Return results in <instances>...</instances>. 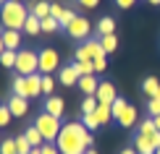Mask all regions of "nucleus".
<instances>
[{"label":"nucleus","instance_id":"nucleus-11","mask_svg":"<svg viewBox=\"0 0 160 154\" xmlns=\"http://www.w3.org/2000/svg\"><path fill=\"white\" fill-rule=\"evenodd\" d=\"M134 149H137L139 154H155V152H158V146H155V141H152V136L137 133V138H134Z\"/></svg>","mask_w":160,"mask_h":154},{"label":"nucleus","instance_id":"nucleus-29","mask_svg":"<svg viewBox=\"0 0 160 154\" xmlns=\"http://www.w3.org/2000/svg\"><path fill=\"white\" fill-rule=\"evenodd\" d=\"M126 105H129V102H126L123 97H116V102L110 105V110H113V120H116V118H118V115H121V112L126 110Z\"/></svg>","mask_w":160,"mask_h":154},{"label":"nucleus","instance_id":"nucleus-13","mask_svg":"<svg viewBox=\"0 0 160 154\" xmlns=\"http://www.w3.org/2000/svg\"><path fill=\"white\" fill-rule=\"evenodd\" d=\"M58 78H61V84L63 86H74V84H79V73H76V65L71 63V65H63L61 71H58Z\"/></svg>","mask_w":160,"mask_h":154},{"label":"nucleus","instance_id":"nucleus-3","mask_svg":"<svg viewBox=\"0 0 160 154\" xmlns=\"http://www.w3.org/2000/svg\"><path fill=\"white\" fill-rule=\"evenodd\" d=\"M34 125H37V131L45 136V141H50V144H55L58 141V133H61V118H55V115H50V112H39V115L34 118Z\"/></svg>","mask_w":160,"mask_h":154},{"label":"nucleus","instance_id":"nucleus-31","mask_svg":"<svg viewBox=\"0 0 160 154\" xmlns=\"http://www.w3.org/2000/svg\"><path fill=\"white\" fill-rule=\"evenodd\" d=\"M158 128H155V120H142V123H139V133H144V136H152V133H155Z\"/></svg>","mask_w":160,"mask_h":154},{"label":"nucleus","instance_id":"nucleus-21","mask_svg":"<svg viewBox=\"0 0 160 154\" xmlns=\"http://www.w3.org/2000/svg\"><path fill=\"white\" fill-rule=\"evenodd\" d=\"M113 31H116V21H113L110 16H102V18L97 21V34L105 37V34H113Z\"/></svg>","mask_w":160,"mask_h":154},{"label":"nucleus","instance_id":"nucleus-17","mask_svg":"<svg viewBox=\"0 0 160 154\" xmlns=\"http://www.w3.org/2000/svg\"><path fill=\"white\" fill-rule=\"evenodd\" d=\"M29 37H37V34H42V18H37L34 13H29V18H26V24H24V29Z\"/></svg>","mask_w":160,"mask_h":154},{"label":"nucleus","instance_id":"nucleus-30","mask_svg":"<svg viewBox=\"0 0 160 154\" xmlns=\"http://www.w3.org/2000/svg\"><path fill=\"white\" fill-rule=\"evenodd\" d=\"M82 123H84V128H87V131H97V128H100V120H97L95 112H92V115H84V118H82Z\"/></svg>","mask_w":160,"mask_h":154},{"label":"nucleus","instance_id":"nucleus-20","mask_svg":"<svg viewBox=\"0 0 160 154\" xmlns=\"http://www.w3.org/2000/svg\"><path fill=\"white\" fill-rule=\"evenodd\" d=\"M24 136H26V138H29V144H32V146H34V149H39V146H42V144H45V136H42V133H39V131H37V125H29V128H26V131H24Z\"/></svg>","mask_w":160,"mask_h":154},{"label":"nucleus","instance_id":"nucleus-48","mask_svg":"<svg viewBox=\"0 0 160 154\" xmlns=\"http://www.w3.org/2000/svg\"><path fill=\"white\" fill-rule=\"evenodd\" d=\"M3 3H8V0H0V5H3Z\"/></svg>","mask_w":160,"mask_h":154},{"label":"nucleus","instance_id":"nucleus-25","mask_svg":"<svg viewBox=\"0 0 160 154\" xmlns=\"http://www.w3.org/2000/svg\"><path fill=\"white\" fill-rule=\"evenodd\" d=\"M58 29H61V24H58V18H52V16L42 18V31H45V34H55Z\"/></svg>","mask_w":160,"mask_h":154},{"label":"nucleus","instance_id":"nucleus-41","mask_svg":"<svg viewBox=\"0 0 160 154\" xmlns=\"http://www.w3.org/2000/svg\"><path fill=\"white\" fill-rule=\"evenodd\" d=\"M134 3H137V0H116V5H118V8H123V11L134 8Z\"/></svg>","mask_w":160,"mask_h":154},{"label":"nucleus","instance_id":"nucleus-34","mask_svg":"<svg viewBox=\"0 0 160 154\" xmlns=\"http://www.w3.org/2000/svg\"><path fill=\"white\" fill-rule=\"evenodd\" d=\"M11 118H13L11 107H8V105H3V107H0V128H3V125H8V123H11Z\"/></svg>","mask_w":160,"mask_h":154},{"label":"nucleus","instance_id":"nucleus-23","mask_svg":"<svg viewBox=\"0 0 160 154\" xmlns=\"http://www.w3.org/2000/svg\"><path fill=\"white\" fill-rule=\"evenodd\" d=\"M100 44H102L105 52H116L118 50V37L116 34H105V37H100Z\"/></svg>","mask_w":160,"mask_h":154},{"label":"nucleus","instance_id":"nucleus-16","mask_svg":"<svg viewBox=\"0 0 160 154\" xmlns=\"http://www.w3.org/2000/svg\"><path fill=\"white\" fill-rule=\"evenodd\" d=\"M116 120H118V125H121V128H131V125L137 123V107L126 105V110H123V112H121V115H118Z\"/></svg>","mask_w":160,"mask_h":154},{"label":"nucleus","instance_id":"nucleus-1","mask_svg":"<svg viewBox=\"0 0 160 154\" xmlns=\"http://www.w3.org/2000/svg\"><path fill=\"white\" fill-rule=\"evenodd\" d=\"M92 144H95V136L84 128V123H66L55 141L61 154H84L87 149H92Z\"/></svg>","mask_w":160,"mask_h":154},{"label":"nucleus","instance_id":"nucleus-43","mask_svg":"<svg viewBox=\"0 0 160 154\" xmlns=\"http://www.w3.org/2000/svg\"><path fill=\"white\" fill-rule=\"evenodd\" d=\"M152 120H155V128L160 131V115H158V118H152Z\"/></svg>","mask_w":160,"mask_h":154},{"label":"nucleus","instance_id":"nucleus-28","mask_svg":"<svg viewBox=\"0 0 160 154\" xmlns=\"http://www.w3.org/2000/svg\"><path fill=\"white\" fill-rule=\"evenodd\" d=\"M13 94L26 97V76H16L13 78Z\"/></svg>","mask_w":160,"mask_h":154},{"label":"nucleus","instance_id":"nucleus-38","mask_svg":"<svg viewBox=\"0 0 160 154\" xmlns=\"http://www.w3.org/2000/svg\"><path fill=\"white\" fill-rule=\"evenodd\" d=\"M39 154H61V152H58V146H55V144L45 141L42 146H39Z\"/></svg>","mask_w":160,"mask_h":154},{"label":"nucleus","instance_id":"nucleus-45","mask_svg":"<svg viewBox=\"0 0 160 154\" xmlns=\"http://www.w3.org/2000/svg\"><path fill=\"white\" fill-rule=\"evenodd\" d=\"M147 3H150V5H160V0H147Z\"/></svg>","mask_w":160,"mask_h":154},{"label":"nucleus","instance_id":"nucleus-18","mask_svg":"<svg viewBox=\"0 0 160 154\" xmlns=\"http://www.w3.org/2000/svg\"><path fill=\"white\" fill-rule=\"evenodd\" d=\"M142 91H144L150 99L160 97V81H158L155 76H147V78H144V84H142Z\"/></svg>","mask_w":160,"mask_h":154},{"label":"nucleus","instance_id":"nucleus-8","mask_svg":"<svg viewBox=\"0 0 160 154\" xmlns=\"http://www.w3.org/2000/svg\"><path fill=\"white\" fill-rule=\"evenodd\" d=\"M97 102L100 105H113V102H116V86H113L110 81H100V86H97Z\"/></svg>","mask_w":160,"mask_h":154},{"label":"nucleus","instance_id":"nucleus-35","mask_svg":"<svg viewBox=\"0 0 160 154\" xmlns=\"http://www.w3.org/2000/svg\"><path fill=\"white\" fill-rule=\"evenodd\" d=\"M52 89H55L52 76H45V73H42V94H52Z\"/></svg>","mask_w":160,"mask_h":154},{"label":"nucleus","instance_id":"nucleus-51","mask_svg":"<svg viewBox=\"0 0 160 154\" xmlns=\"http://www.w3.org/2000/svg\"><path fill=\"white\" fill-rule=\"evenodd\" d=\"M0 107H3V105H0Z\"/></svg>","mask_w":160,"mask_h":154},{"label":"nucleus","instance_id":"nucleus-39","mask_svg":"<svg viewBox=\"0 0 160 154\" xmlns=\"http://www.w3.org/2000/svg\"><path fill=\"white\" fill-rule=\"evenodd\" d=\"M92 63H95V73H102L105 68H108V60H105V58H95Z\"/></svg>","mask_w":160,"mask_h":154},{"label":"nucleus","instance_id":"nucleus-26","mask_svg":"<svg viewBox=\"0 0 160 154\" xmlns=\"http://www.w3.org/2000/svg\"><path fill=\"white\" fill-rule=\"evenodd\" d=\"M13 141H16V152H18V154H29L32 149H34V146L29 144V138H26V136H16Z\"/></svg>","mask_w":160,"mask_h":154},{"label":"nucleus","instance_id":"nucleus-19","mask_svg":"<svg viewBox=\"0 0 160 154\" xmlns=\"http://www.w3.org/2000/svg\"><path fill=\"white\" fill-rule=\"evenodd\" d=\"M50 8H52V3H48V0H37V3L29 8V13H34L37 18H48L50 16Z\"/></svg>","mask_w":160,"mask_h":154},{"label":"nucleus","instance_id":"nucleus-22","mask_svg":"<svg viewBox=\"0 0 160 154\" xmlns=\"http://www.w3.org/2000/svg\"><path fill=\"white\" fill-rule=\"evenodd\" d=\"M95 115L100 120V125H108L110 120H113V110H110V105H100L97 110H95Z\"/></svg>","mask_w":160,"mask_h":154},{"label":"nucleus","instance_id":"nucleus-9","mask_svg":"<svg viewBox=\"0 0 160 154\" xmlns=\"http://www.w3.org/2000/svg\"><path fill=\"white\" fill-rule=\"evenodd\" d=\"M0 37H3L5 50H13V52L21 50V31H16V29H5V31H0Z\"/></svg>","mask_w":160,"mask_h":154},{"label":"nucleus","instance_id":"nucleus-27","mask_svg":"<svg viewBox=\"0 0 160 154\" xmlns=\"http://www.w3.org/2000/svg\"><path fill=\"white\" fill-rule=\"evenodd\" d=\"M0 65H3V68H16V52L5 50L3 55H0Z\"/></svg>","mask_w":160,"mask_h":154},{"label":"nucleus","instance_id":"nucleus-10","mask_svg":"<svg viewBox=\"0 0 160 154\" xmlns=\"http://www.w3.org/2000/svg\"><path fill=\"white\" fill-rule=\"evenodd\" d=\"M8 107H11V112H13V118H24L26 112H29V102H26V97H18V94H11Z\"/></svg>","mask_w":160,"mask_h":154},{"label":"nucleus","instance_id":"nucleus-15","mask_svg":"<svg viewBox=\"0 0 160 154\" xmlns=\"http://www.w3.org/2000/svg\"><path fill=\"white\" fill-rule=\"evenodd\" d=\"M42 94V73H32L26 76V99Z\"/></svg>","mask_w":160,"mask_h":154},{"label":"nucleus","instance_id":"nucleus-42","mask_svg":"<svg viewBox=\"0 0 160 154\" xmlns=\"http://www.w3.org/2000/svg\"><path fill=\"white\" fill-rule=\"evenodd\" d=\"M121 154H139V152H137V149H134V146H129V149H123V152H121Z\"/></svg>","mask_w":160,"mask_h":154},{"label":"nucleus","instance_id":"nucleus-37","mask_svg":"<svg viewBox=\"0 0 160 154\" xmlns=\"http://www.w3.org/2000/svg\"><path fill=\"white\" fill-rule=\"evenodd\" d=\"M76 5L82 11H95L97 5H100V0H76Z\"/></svg>","mask_w":160,"mask_h":154},{"label":"nucleus","instance_id":"nucleus-24","mask_svg":"<svg viewBox=\"0 0 160 154\" xmlns=\"http://www.w3.org/2000/svg\"><path fill=\"white\" fill-rule=\"evenodd\" d=\"M97 107H100L97 97H84V102H82V115H92Z\"/></svg>","mask_w":160,"mask_h":154},{"label":"nucleus","instance_id":"nucleus-33","mask_svg":"<svg viewBox=\"0 0 160 154\" xmlns=\"http://www.w3.org/2000/svg\"><path fill=\"white\" fill-rule=\"evenodd\" d=\"M0 154H18L16 152V141H13V138H5V141L0 144Z\"/></svg>","mask_w":160,"mask_h":154},{"label":"nucleus","instance_id":"nucleus-47","mask_svg":"<svg viewBox=\"0 0 160 154\" xmlns=\"http://www.w3.org/2000/svg\"><path fill=\"white\" fill-rule=\"evenodd\" d=\"M29 154H39V149H32V152H29Z\"/></svg>","mask_w":160,"mask_h":154},{"label":"nucleus","instance_id":"nucleus-5","mask_svg":"<svg viewBox=\"0 0 160 154\" xmlns=\"http://www.w3.org/2000/svg\"><path fill=\"white\" fill-rule=\"evenodd\" d=\"M108 52L102 50V44H100V39H87V42L74 52L76 63H92L95 58H105Z\"/></svg>","mask_w":160,"mask_h":154},{"label":"nucleus","instance_id":"nucleus-49","mask_svg":"<svg viewBox=\"0 0 160 154\" xmlns=\"http://www.w3.org/2000/svg\"><path fill=\"white\" fill-rule=\"evenodd\" d=\"M16 3H26V0H16Z\"/></svg>","mask_w":160,"mask_h":154},{"label":"nucleus","instance_id":"nucleus-7","mask_svg":"<svg viewBox=\"0 0 160 154\" xmlns=\"http://www.w3.org/2000/svg\"><path fill=\"white\" fill-rule=\"evenodd\" d=\"M63 31H66L68 37H74V39H87V37H89V31H92V24H89V18L76 16V18H74L68 26H66Z\"/></svg>","mask_w":160,"mask_h":154},{"label":"nucleus","instance_id":"nucleus-50","mask_svg":"<svg viewBox=\"0 0 160 154\" xmlns=\"http://www.w3.org/2000/svg\"><path fill=\"white\" fill-rule=\"evenodd\" d=\"M155 154H160V149H158V152H155Z\"/></svg>","mask_w":160,"mask_h":154},{"label":"nucleus","instance_id":"nucleus-12","mask_svg":"<svg viewBox=\"0 0 160 154\" xmlns=\"http://www.w3.org/2000/svg\"><path fill=\"white\" fill-rule=\"evenodd\" d=\"M79 89H82V94L84 97H95L97 94V86H100V81H97V78H95V73H89V76H82V78H79Z\"/></svg>","mask_w":160,"mask_h":154},{"label":"nucleus","instance_id":"nucleus-36","mask_svg":"<svg viewBox=\"0 0 160 154\" xmlns=\"http://www.w3.org/2000/svg\"><path fill=\"white\" fill-rule=\"evenodd\" d=\"M147 110H150V115H152V118H158V115H160V97L150 99V102H147Z\"/></svg>","mask_w":160,"mask_h":154},{"label":"nucleus","instance_id":"nucleus-4","mask_svg":"<svg viewBox=\"0 0 160 154\" xmlns=\"http://www.w3.org/2000/svg\"><path fill=\"white\" fill-rule=\"evenodd\" d=\"M18 76H32V73H39V52L34 50H18L16 52V68Z\"/></svg>","mask_w":160,"mask_h":154},{"label":"nucleus","instance_id":"nucleus-32","mask_svg":"<svg viewBox=\"0 0 160 154\" xmlns=\"http://www.w3.org/2000/svg\"><path fill=\"white\" fill-rule=\"evenodd\" d=\"M74 65H76L79 76H89V73H95V63H76V60H74Z\"/></svg>","mask_w":160,"mask_h":154},{"label":"nucleus","instance_id":"nucleus-44","mask_svg":"<svg viewBox=\"0 0 160 154\" xmlns=\"http://www.w3.org/2000/svg\"><path fill=\"white\" fill-rule=\"evenodd\" d=\"M5 52V44H3V37H0V55Z\"/></svg>","mask_w":160,"mask_h":154},{"label":"nucleus","instance_id":"nucleus-6","mask_svg":"<svg viewBox=\"0 0 160 154\" xmlns=\"http://www.w3.org/2000/svg\"><path fill=\"white\" fill-rule=\"evenodd\" d=\"M58 68H61V55H58L52 47L39 50V73L50 76V73H55Z\"/></svg>","mask_w":160,"mask_h":154},{"label":"nucleus","instance_id":"nucleus-14","mask_svg":"<svg viewBox=\"0 0 160 154\" xmlns=\"http://www.w3.org/2000/svg\"><path fill=\"white\" fill-rule=\"evenodd\" d=\"M63 110H66V102L61 97H55V94H50L48 99H45V112H50V115H55V118H61L63 115Z\"/></svg>","mask_w":160,"mask_h":154},{"label":"nucleus","instance_id":"nucleus-2","mask_svg":"<svg viewBox=\"0 0 160 154\" xmlns=\"http://www.w3.org/2000/svg\"><path fill=\"white\" fill-rule=\"evenodd\" d=\"M26 18H29V8L24 3H16V0H8V3L0 5V24L3 29H16L21 31Z\"/></svg>","mask_w":160,"mask_h":154},{"label":"nucleus","instance_id":"nucleus-40","mask_svg":"<svg viewBox=\"0 0 160 154\" xmlns=\"http://www.w3.org/2000/svg\"><path fill=\"white\" fill-rule=\"evenodd\" d=\"M63 13H66V8H63L61 3H52V8H50V16H52V18H61Z\"/></svg>","mask_w":160,"mask_h":154},{"label":"nucleus","instance_id":"nucleus-46","mask_svg":"<svg viewBox=\"0 0 160 154\" xmlns=\"http://www.w3.org/2000/svg\"><path fill=\"white\" fill-rule=\"evenodd\" d=\"M84 154H97V149H87V152H84Z\"/></svg>","mask_w":160,"mask_h":154}]
</instances>
